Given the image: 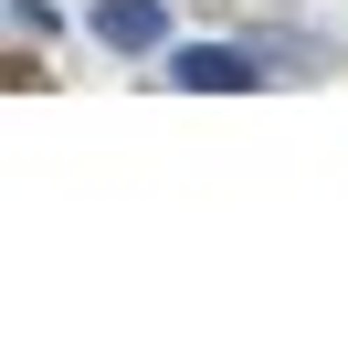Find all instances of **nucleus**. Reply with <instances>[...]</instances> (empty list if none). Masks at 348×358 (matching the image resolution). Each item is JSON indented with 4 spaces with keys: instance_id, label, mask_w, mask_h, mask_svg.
<instances>
[{
    "instance_id": "f257e3e1",
    "label": "nucleus",
    "mask_w": 348,
    "mask_h": 358,
    "mask_svg": "<svg viewBox=\"0 0 348 358\" xmlns=\"http://www.w3.org/2000/svg\"><path fill=\"white\" fill-rule=\"evenodd\" d=\"M169 85L180 95H243V85H264V53H243V43H180L169 53Z\"/></svg>"
},
{
    "instance_id": "f03ea898",
    "label": "nucleus",
    "mask_w": 348,
    "mask_h": 358,
    "mask_svg": "<svg viewBox=\"0 0 348 358\" xmlns=\"http://www.w3.org/2000/svg\"><path fill=\"white\" fill-rule=\"evenodd\" d=\"M95 43L106 53H158L169 43V0H95Z\"/></svg>"
}]
</instances>
